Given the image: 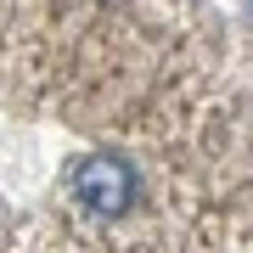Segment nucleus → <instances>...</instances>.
<instances>
[{
	"label": "nucleus",
	"instance_id": "nucleus-1",
	"mask_svg": "<svg viewBox=\"0 0 253 253\" xmlns=\"http://www.w3.org/2000/svg\"><path fill=\"white\" fill-rule=\"evenodd\" d=\"M73 197H79L90 214H124L129 203H135V169H124L118 158H90L79 163V174H73Z\"/></svg>",
	"mask_w": 253,
	"mask_h": 253
}]
</instances>
